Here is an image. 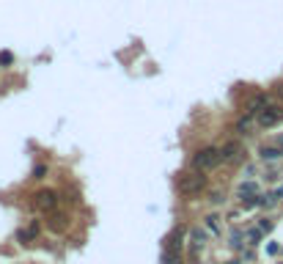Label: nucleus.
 Wrapping results in <instances>:
<instances>
[{
  "instance_id": "nucleus-1",
  "label": "nucleus",
  "mask_w": 283,
  "mask_h": 264,
  "mask_svg": "<svg viewBox=\"0 0 283 264\" xmlns=\"http://www.w3.org/2000/svg\"><path fill=\"white\" fill-rule=\"evenodd\" d=\"M176 187H179L181 195H187V198H193V195H201L204 190H206V176H204V171H184V174L176 176Z\"/></svg>"
},
{
  "instance_id": "nucleus-2",
  "label": "nucleus",
  "mask_w": 283,
  "mask_h": 264,
  "mask_svg": "<svg viewBox=\"0 0 283 264\" xmlns=\"http://www.w3.org/2000/svg\"><path fill=\"white\" fill-rule=\"evenodd\" d=\"M223 162V157H220V149L217 146H204V149H198L195 152V157H193V168L195 171H214V168Z\"/></svg>"
},
{
  "instance_id": "nucleus-3",
  "label": "nucleus",
  "mask_w": 283,
  "mask_h": 264,
  "mask_svg": "<svg viewBox=\"0 0 283 264\" xmlns=\"http://www.w3.org/2000/svg\"><path fill=\"white\" fill-rule=\"evenodd\" d=\"M256 121H258V127H275V124H281L283 121V110L278 107V105H267L264 110H258L256 113Z\"/></svg>"
},
{
  "instance_id": "nucleus-4",
  "label": "nucleus",
  "mask_w": 283,
  "mask_h": 264,
  "mask_svg": "<svg viewBox=\"0 0 283 264\" xmlns=\"http://www.w3.org/2000/svg\"><path fill=\"white\" fill-rule=\"evenodd\" d=\"M220 157H223V162H239L245 157V146L239 140H228V143L220 146Z\"/></svg>"
},
{
  "instance_id": "nucleus-5",
  "label": "nucleus",
  "mask_w": 283,
  "mask_h": 264,
  "mask_svg": "<svg viewBox=\"0 0 283 264\" xmlns=\"http://www.w3.org/2000/svg\"><path fill=\"white\" fill-rule=\"evenodd\" d=\"M33 198H36V207H39V209H47V212H52V209H55V204H58V193H55V190H39Z\"/></svg>"
},
{
  "instance_id": "nucleus-6",
  "label": "nucleus",
  "mask_w": 283,
  "mask_h": 264,
  "mask_svg": "<svg viewBox=\"0 0 283 264\" xmlns=\"http://www.w3.org/2000/svg\"><path fill=\"white\" fill-rule=\"evenodd\" d=\"M39 231H42V226H39V223H28V226H25V229H20L17 231V239H20V242H33L36 237H39Z\"/></svg>"
},
{
  "instance_id": "nucleus-7",
  "label": "nucleus",
  "mask_w": 283,
  "mask_h": 264,
  "mask_svg": "<svg viewBox=\"0 0 283 264\" xmlns=\"http://www.w3.org/2000/svg\"><path fill=\"white\" fill-rule=\"evenodd\" d=\"M256 124H258V121H256V113H248V116H242L239 121H236V132H239V135H250V130H253Z\"/></svg>"
},
{
  "instance_id": "nucleus-8",
  "label": "nucleus",
  "mask_w": 283,
  "mask_h": 264,
  "mask_svg": "<svg viewBox=\"0 0 283 264\" xmlns=\"http://www.w3.org/2000/svg\"><path fill=\"white\" fill-rule=\"evenodd\" d=\"M190 242H193V253H201L204 245H206V234H204L201 229H193L190 231Z\"/></svg>"
},
{
  "instance_id": "nucleus-9",
  "label": "nucleus",
  "mask_w": 283,
  "mask_h": 264,
  "mask_svg": "<svg viewBox=\"0 0 283 264\" xmlns=\"http://www.w3.org/2000/svg\"><path fill=\"white\" fill-rule=\"evenodd\" d=\"M162 264H181V256L176 248H165V253H162Z\"/></svg>"
},
{
  "instance_id": "nucleus-10",
  "label": "nucleus",
  "mask_w": 283,
  "mask_h": 264,
  "mask_svg": "<svg viewBox=\"0 0 283 264\" xmlns=\"http://www.w3.org/2000/svg\"><path fill=\"white\" fill-rule=\"evenodd\" d=\"M261 157H264V160H278V157H283V149L281 146H264Z\"/></svg>"
},
{
  "instance_id": "nucleus-11",
  "label": "nucleus",
  "mask_w": 283,
  "mask_h": 264,
  "mask_svg": "<svg viewBox=\"0 0 283 264\" xmlns=\"http://www.w3.org/2000/svg\"><path fill=\"white\" fill-rule=\"evenodd\" d=\"M256 193H258V187H256L253 182H248V185H242V187H239V195H242V198H245V195H256Z\"/></svg>"
},
{
  "instance_id": "nucleus-12",
  "label": "nucleus",
  "mask_w": 283,
  "mask_h": 264,
  "mask_svg": "<svg viewBox=\"0 0 283 264\" xmlns=\"http://www.w3.org/2000/svg\"><path fill=\"white\" fill-rule=\"evenodd\" d=\"M47 176V165H36L33 168V179H44Z\"/></svg>"
},
{
  "instance_id": "nucleus-13",
  "label": "nucleus",
  "mask_w": 283,
  "mask_h": 264,
  "mask_svg": "<svg viewBox=\"0 0 283 264\" xmlns=\"http://www.w3.org/2000/svg\"><path fill=\"white\" fill-rule=\"evenodd\" d=\"M206 220H209V229H212L214 234H217V231H220V223H217V217L212 215V217H206Z\"/></svg>"
},
{
  "instance_id": "nucleus-14",
  "label": "nucleus",
  "mask_w": 283,
  "mask_h": 264,
  "mask_svg": "<svg viewBox=\"0 0 283 264\" xmlns=\"http://www.w3.org/2000/svg\"><path fill=\"white\" fill-rule=\"evenodd\" d=\"M0 63H11V55H8V53H0Z\"/></svg>"
},
{
  "instance_id": "nucleus-15",
  "label": "nucleus",
  "mask_w": 283,
  "mask_h": 264,
  "mask_svg": "<svg viewBox=\"0 0 283 264\" xmlns=\"http://www.w3.org/2000/svg\"><path fill=\"white\" fill-rule=\"evenodd\" d=\"M278 97H281V99H283V83H281V85H278Z\"/></svg>"
},
{
  "instance_id": "nucleus-16",
  "label": "nucleus",
  "mask_w": 283,
  "mask_h": 264,
  "mask_svg": "<svg viewBox=\"0 0 283 264\" xmlns=\"http://www.w3.org/2000/svg\"><path fill=\"white\" fill-rule=\"evenodd\" d=\"M278 146H281V149H283V138H281V143H278Z\"/></svg>"
}]
</instances>
